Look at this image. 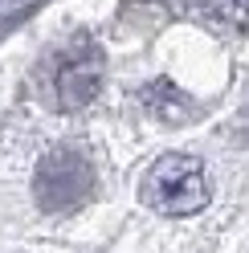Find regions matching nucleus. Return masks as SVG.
I'll return each mask as SVG.
<instances>
[{
	"mask_svg": "<svg viewBox=\"0 0 249 253\" xmlns=\"http://www.w3.org/2000/svg\"><path fill=\"white\" fill-rule=\"evenodd\" d=\"M90 192H94V164L82 147H53L37 164L33 196L45 212H74L90 200Z\"/></svg>",
	"mask_w": 249,
	"mask_h": 253,
	"instance_id": "nucleus-2",
	"label": "nucleus"
},
{
	"mask_svg": "<svg viewBox=\"0 0 249 253\" xmlns=\"http://www.w3.org/2000/svg\"><path fill=\"white\" fill-rule=\"evenodd\" d=\"M139 196L160 216H196L212 196L208 171L196 155H164V160H155L147 168Z\"/></svg>",
	"mask_w": 249,
	"mask_h": 253,
	"instance_id": "nucleus-1",
	"label": "nucleus"
},
{
	"mask_svg": "<svg viewBox=\"0 0 249 253\" xmlns=\"http://www.w3.org/2000/svg\"><path fill=\"white\" fill-rule=\"evenodd\" d=\"M192 12L216 33H249V0H192Z\"/></svg>",
	"mask_w": 249,
	"mask_h": 253,
	"instance_id": "nucleus-4",
	"label": "nucleus"
},
{
	"mask_svg": "<svg viewBox=\"0 0 249 253\" xmlns=\"http://www.w3.org/2000/svg\"><path fill=\"white\" fill-rule=\"evenodd\" d=\"M102 86V53L94 41H78L74 49H66L57 57L53 70V98L61 110H82Z\"/></svg>",
	"mask_w": 249,
	"mask_h": 253,
	"instance_id": "nucleus-3",
	"label": "nucleus"
}]
</instances>
